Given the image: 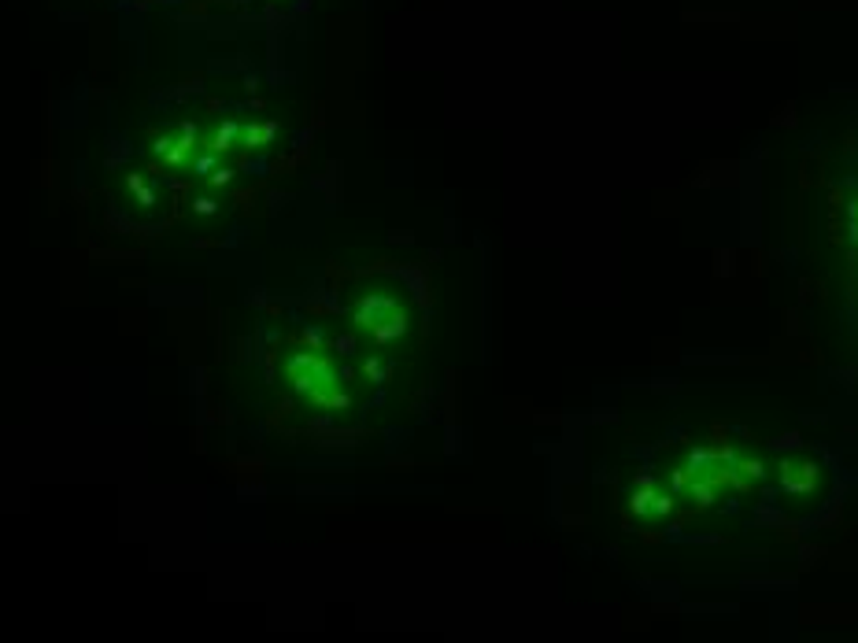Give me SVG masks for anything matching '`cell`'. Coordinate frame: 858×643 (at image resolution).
<instances>
[{
    "instance_id": "6da1fadb",
    "label": "cell",
    "mask_w": 858,
    "mask_h": 643,
    "mask_svg": "<svg viewBox=\"0 0 858 643\" xmlns=\"http://www.w3.org/2000/svg\"><path fill=\"white\" fill-rule=\"evenodd\" d=\"M289 381L296 384V392L311 395L318 403H345V395H337V370L329 359L315 355V351H296L293 359L285 362Z\"/></svg>"
},
{
    "instance_id": "7a4b0ae2",
    "label": "cell",
    "mask_w": 858,
    "mask_h": 643,
    "mask_svg": "<svg viewBox=\"0 0 858 643\" xmlns=\"http://www.w3.org/2000/svg\"><path fill=\"white\" fill-rule=\"evenodd\" d=\"M356 322L363 329H370L378 340H396L407 329L403 307L396 304V299H389V296H367L356 307Z\"/></svg>"
},
{
    "instance_id": "3957f363",
    "label": "cell",
    "mask_w": 858,
    "mask_h": 643,
    "mask_svg": "<svg viewBox=\"0 0 858 643\" xmlns=\"http://www.w3.org/2000/svg\"><path fill=\"white\" fill-rule=\"evenodd\" d=\"M230 141H233V126H222V130H219V145H214V148H226Z\"/></svg>"
},
{
    "instance_id": "277c9868",
    "label": "cell",
    "mask_w": 858,
    "mask_h": 643,
    "mask_svg": "<svg viewBox=\"0 0 858 643\" xmlns=\"http://www.w3.org/2000/svg\"><path fill=\"white\" fill-rule=\"evenodd\" d=\"M197 211L200 214H211L214 211V200H197Z\"/></svg>"
}]
</instances>
